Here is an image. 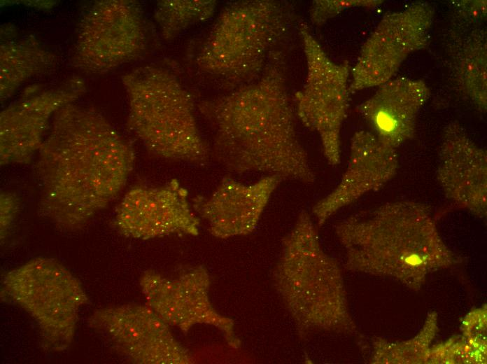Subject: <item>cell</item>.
Listing matches in <instances>:
<instances>
[{
  "instance_id": "cell-9",
  "label": "cell",
  "mask_w": 487,
  "mask_h": 364,
  "mask_svg": "<svg viewBox=\"0 0 487 364\" xmlns=\"http://www.w3.org/2000/svg\"><path fill=\"white\" fill-rule=\"evenodd\" d=\"M146 42L139 3L97 1L78 24L71 63L86 74H104L139 57Z\"/></svg>"
},
{
  "instance_id": "cell-16",
  "label": "cell",
  "mask_w": 487,
  "mask_h": 364,
  "mask_svg": "<svg viewBox=\"0 0 487 364\" xmlns=\"http://www.w3.org/2000/svg\"><path fill=\"white\" fill-rule=\"evenodd\" d=\"M398 164L395 149L381 144L371 132H355L351 139L348 162L341 180L312 208L318 226L365 194L382 188L395 175Z\"/></svg>"
},
{
  "instance_id": "cell-6",
  "label": "cell",
  "mask_w": 487,
  "mask_h": 364,
  "mask_svg": "<svg viewBox=\"0 0 487 364\" xmlns=\"http://www.w3.org/2000/svg\"><path fill=\"white\" fill-rule=\"evenodd\" d=\"M292 20L290 8L276 1L230 3L201 46L197 65L233 90L248 84L261 76Z\"/></svg>"
},
{
  "instance_id": "cell-1",
  "label": "cell",
  "mask_w": 487,
  "mask_h": 364,
  "mask_svg": "<svg viewBox=\"0 0 487 364\" xmlns=\"http://www.w3.org/2000/svg\"><path fill=\"white\" fill-rule=\"evenodd\" d=\"M37 153L38 213L69 232L117 197L135 160L131 145L104 116L73 102L55 113Z\"/></svg>"
},
{
  "instance_id": "cell-14",
  "label": "cell",
  "mask_w": 487,
  "mask_h": 364,
  "mask_svg": "<svg viewBox=\"0 0 487 364\" xmlns=\"http://www.w3.org/2000/svg\"><path fill=\"white\" fill-rule=\"evenodd\" d=\"M84 82L73 78L59 87L25 96L0 113V164H28L38 153L49 121L62 106L84 92Z\"/></svg>"
},
{
  "instance_id": "cell-20",
  "label": "cell",
  "mask_w": 487,
  "mask_h": 364,
  "mask_svg": "<svg viewBox=\"0 0 487 364\" xmlns=\"http://www.w3.org/2000/svg\"><path fill=\"white\" fill-rule=\"evenodd\" d=\"M57 57L34 37L1 43L0 97L4 101L29 78L52 69Z\"/></svg>"
},
{
  "instance_id": "cell-2",
  "label": "cell",
  "mask_w": 487,
  "mask_h": 364,
  "mask_svg": "<svg viewBox=\"0 0 487 364\" xmlns=\"http://www.w3.org/2000/svg\"><path fill=\"white\" fill-rule=\"evenodd\" d=\"M281 57L261 76L199 110L213 133V153L227 171L261 172L311 184L316 174L297 136Z\"/></svg>"
},
{
  "instance_id": "cell-15",
  "label": "cell",
  "mask_w": 487,
  "mask_h": 364,
  "mask_svg": "<svg viewBox=\"0 0 487 364\" xmlns=\"http://www.w3.org/2000/svg\"><path fill=\"white\" fill-rule=\"evenodd\" d=\"M436 177L452 203L478 217L486 216L487 152L458 121L444 128Z\"/></svg>"
},
{
  "instance_id": "cell-11",
  "label": "cell",
  "mask_w": 487,
  "mask_h": 364,
  "mask_svg": "<svg viewBox=\"0 0 487 364\" xmlns=\"http://www.w3.org/2000/svg\"><path fill=\"white\" fill-rule=\"evenodd\" d=\"M89 326L104 333L127 358L140 364H189L192 356L170 326L149 306L123 304L95 310Z\"/></svg>"
},
{
  "instance_id": "cell-13",
  "label": "cell",
  "mask_w": 487,
  "mask_h": 364,
  "mask_svg": "<svg viewBox=\"0 0 487 364\" xmlns=\"http://www.w3.org/2000/svg\"><path fill=\"white\" fill-rule=\"evenodd\" d=\"M114 223L122 234L139 239L174 234L196 236L200 226L188 190L176 179L160 186L131 188L116 209Z\"/></svg>"
},
{
  "instance_id": "cell-10",
  "label": "cell",
  "mask_w": 487,
  "mask_h": 364,
  "mask_svg": "<svg viewBox=\"0 0 487 364\" xmlns=\"http://www.w3.org/2000/svg\"><path fill=\"white\" fill-rule=\"evenodd\" d=\"M434 8L415 2L386 13L363 44L353 67L349 92L379 86L392 79L404 60L430 43Z\"/></svg>"
},
{
  "instance_id": "cell-12",
  "label": "cell",
  "mask_w": 487,
  "mask_h": 364,
  "mask_svg": "<svg viewBox=\"0 0 487 364\" xmlns=\"http://www.w3.org/2000/svg\"><path fill=\"white\" fill-rule=\"evenodd\" d=\"M139 284L148 306L170 326L187 332L194 326L210 325L230 347H240L234 321L218 313L210 301L211 280L204 266L190 268L175 279L149 270L141 274Z\"/></svg>"
},
{
  "instance_id": "cell-26",
  "label": "cell",
  "mask_w": 487,
  "mask_h": 364,
  "mask_svg": "<svg viewBox=\"0 0 487 364\" xmlns=\"http://www.w3.org/2000/svg\"><path fill=\"white\" fill-rule=\"evenodd\" d=\"M20 209V199L16 194L3 191L0 194V237L3 241Z\"/></svg>"
},
{
  "instance_id": "cell-7",
  "label": "cell",
  "mask_w": 487,
  "mask_h": 364,
  "mask_svg": "<svg viewBox=\"0 0 487 364\" xmlns=\"http://www.w3.org/2000/svg\"><path fill=\"white\" fill-rule=\"evenodd\" d=\"M2 286L7 296L36 321L45 350L69 349L88 298L66 267L53 258H35L7 272Z\"/></svg>"
},
{
  "instance_id": "cell-21",
  "label": "cell",
  "mask_w": 487,
  "mask_h": 364,
  "mask_svg": "<svg viewBox=\"0 0 487 364\" xmlns=\"http://www.w3.org/2000/svg\"><path fill=\"white\" fill-rule=\"evenodd\" d=\"M214 0H162L154 18L164 40L170 41L188 28L208 20L214 13Z\"/></svg>"
},
{
  "instance_id": "cell-19",
  "label": "cell",
  "mask_w": 487,
  "mask_h": 364,
  "mask_svg": "<svg viewBox=\"0 0 487 364\" xmlns=\"http://www.w3.org/2000/svg\"><path fill=\"white\" fill-rule=\"evenodd\" d=\"M486 29L477 26L451 31L448 54L456 87L483 113L487 109Z\"/></svg>"
},
{
  "instance_id": "cell-22",
  "label": "cell",
  "mask_w": 487,
  "mask_h": 364,
  "mask_svg": "<svg viewBox=\"0 0 487 364\" xmlns=\"http://www.w3.org/2000/svg\"><path fill=\"white\" fill-rule=\"evenodd\" d=\"M437 316L429 314L419 333L411 340L390 343L377 338L373 342L372 363L413 364L428 363L430 344L437 331Z\"/></svg>"
},
{
  "instance_id": "cell-25",
  "label": "cell",
  "mask_w": 487,
  "mask_h": 364,
  "mask_svg": "<svg viewBox=\"0 0 487 364\" xmlns=\"http://www.w3.org/2000/svg\"><path fill=\"white\" fill-rule=\"evenodd\" d=\"M463 338L472 346L486 349V308L475 309L466 316L463 323Z\"/></svg>"
},
{
  "instance_id": "cell-5",
  "label": "cell",
  "mask_w": 487,
  "mask_h": 364,
  "mask_svg": "<svg viewBox=\"0 0 487 364\" xmlns=\"http://www.w3.org/2000/svg\"><path fill=\"white\" fill-rule=\"evenodd\" d=\"M122 83L129 100L127 126L150 153L193 164L208 160L194 102L173 74L146 65L125 74Z\"/></svg>"
},
{
  "instance_id": "cell-8",
  "label": "cell",
  "mask_w": 487,
  "mask_h": 364,
  "mask_svg": "<svg viewBox=\"0 0 487 364\" xmlns=\"http://www.w3.org/2000/svg\"><path fill=\"white\" fill-rule=\"evenodd\" d=\"M299 30L307 74L303 88L295 94L296 114L318 134L326 160L336 166L341 161V130L349 104L350 64L333 62L306 24L301 23Z\"/></svg>"
},
{
  "instance_id": "cell-3",
  "label": "cell",
  "mask_w": 487,
  "mask_h": 364,
  "mask_svg": "<svg viewBox=\"0 0 487 364\" xmlns=\"http://www.w3.org/2000/svg\"><path fill=\"white\" fill-rule=\"evenodd\" d=\"M335 234L350 271L395 279L418 290L427 276L460 263L439 232L430 206L401 200L338 221Z\"/></svg>"
},
{
  "instance_id": "cell-18",
  "label": "cell",
  "mask_w": 487,
  "mask_h": 364,
  "mask_svg": "<svg viewBox=\"0 0 487 364\" xmlns=\"http://www.w3.org/2000/svg\"><path fill=\"white\" fill-rule=\"evenodd\" d=\"M430 93L423 80L392 78L379 85L357 111L381 144L396 150L414 136L417 116Z\"/></svg>"
},
{
  "instance_id": "cell-17",
  "label": "cell",
  "mask_w": 487,
  "mask_h": 364,
  "mask_svg": "<svg viewBox=\"0 0 487 364\" xmlns=\"http://www.w3.org/2000/svg\"><path fill=\"white\" fill-rule=\"evenodd\" d=\"M283 179L267 175L246 185L224 178L206 197L194 199L192 208L206 221L211 234L226 239L253 232L269 200Z\"/></svg>"
},
{
  "instance_id": "cell-24",
  "label": "cell",
  "mask_w": 487,
  "mask_h": 364,
  "mask_svg": "<svg viewBox=\"0 0 487 364\" xmlns=\"http://www.w3.org/2000/svg\"><path fill=\"white\" fill-rule=\"evenodd\" d=\"M486 0H457L451 2V18L456 29L479 26L486 18Z\"/></svg>"
},
{
  "instance_id": "cell-23",
  "label": "cell",
  "mask_w": 487,
  "mask_h": 364,
  "mask_svg": "<svg viewBox=\"0 0 487 364\" xmlns=\"http://www.w3.org/2000/svg\"><path fill=\"white\" fill-rule=\"evenodd\" d=\"M383 2L381 0H315L310 8V18L313 24L321 25L348 8H374Z\"/></svg>"
},
{
  "instance_id": "cell-4",
  "label": "cell",
  "mask_w": 487,
  "mask_h": 364,
  "mask_svg": "<svg viewBox=\"0 0 487 364\" xmlns=\"http://www.w3.org/2000/svg\"><path fill=\"white\" fill-rule=\"evenodd\" d=\"M272 281L301 338L319 332H357L340 266L323 249L306 211L282 239Z\"/></svg>"
}]
</instances>
